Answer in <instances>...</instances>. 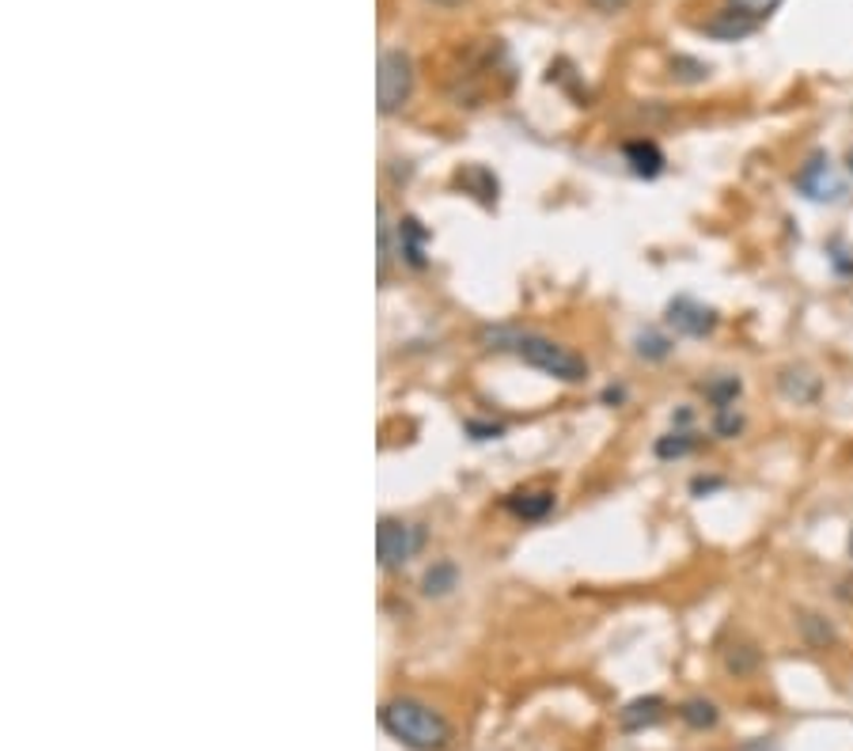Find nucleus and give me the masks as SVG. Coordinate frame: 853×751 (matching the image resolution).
Segmentation results:
<instances>
[{"label":"nucleus","mask_w":853,"mask_h":751,"mask_svg":"<svg viewBox=\"0 0 853 751\" xmlns=\"http://www.w3.org/2000/svg\"><path fill=\"white\" fill-rule=\"evenodd\" d=\"M622 156H626L629 171H634L637 179H657V175L664 171V152H660L657 141H629L626 149H622Z\"/></svg>","instance_id":"obj_9"},{"label":"nucleus","mask_w":853,"mask_h":751,"mask_svg":"<svg viewBox=\"0 0 853 751\" xmlns=\"http://www.w3.org/2000/svg\"><path fill=\"white\" fill-rule=\"evenodd\" d=\"M667 327L683 339H705V334L717 331V311L705 308L695 296H675L667 304Z\"/></svg>","instance_id":"obj_6"},{"label":"nucleus","mask_w":853,"mask_h":751,"mask_svg":"<svg viewBox=\"0 0 853 751\" xmlns=\"http://www.w3.org/2000/svg\"><path fill=\"white\" fill-rule=\"evenodd\" d=\"M425 240H429L425 228H421L413 217H403V225H398V247H403V258L413 266V270L425 266Z\"/></svg>","instance_id":"obj_10"},{"label":"nucleus","mask_w":853,"mask_h":751,"mask_svg":"<svg viewBox=\"0 0 853 751\" xmlns=\"http://www.w3.org/2000/svg\"><path fill=\"white\" fill-rule=\"evenodd\" d=\"M717 486H725V482H721V479H695V482H690V489H695V494H710V489H717Z\"/></svg>","instance_id":"obj_27"},{"label":"nucleus","mask_w":853,"mask_h":751,"mask_svg":"<svg viewBox=\"0 0 853 751\" xmlns=\"http://www.w3.org/2000/svg\"><path fill=\"white\" fill-rule=\"evenodd\" d=\"M591 8H599V12H622V8L629 4V0H588Z\"/></svg>","instance_id":"obj_26"},{"label":"nucleus","mask_w":853,"mask_h":751,"mask_svg":"<svg viewBox=\"0 0 853 751\" xmlns=\"http://www.w3.org/2000/svg\"><path fill=\"white\" fill-rule=\"evenodd\" d=\"M672 73L679 76V80H687V84H698V80H705V76H710V65H705V61H695V58H675L672 61Z\"/></svg>","instance_id":"obj_23"},{"label":"nucleus","mask_w":853,"mask_h":751,"mask_svg":"<svg viewBox=\"0 0 853 751\" xmlns=\"http://www.w3.org/2000/svg\"><path fill=\"white\" fill-rule=\"evenodd\" d=\"M441 4H456V0H441Z\"/></svg>","instance_id":"obj_30"},{"label":"nucleus","mask_w":853,"mask_h":751,"mask_svg":"<svg viewBox=\"0 0 853 751\" xmlns=\"http://www.w3.org/2000/svg\"><path fill=\"white\" fill-rule=\"evenodd\" d=\"M489 342H497L494 349H517V357L524 365H532V369L555 376V380H565V383H581L584 376H588V361H584L581 354H573V349L558 346L555 339H547V334H520V331H494L489 334Z\"/></svg>","instance_id":"obj_2"},{"label":"nucleus","mask_w":853,"mask_h":751,"mask_svg":"<svg viewBox=\"0 0 853 751\" xmlns=\"http://www.w3.org/2000/svg\"><path fill=\"white\" fill-rule=\"evenodd\" d=\"M425 543V532L418 524H406V520H380V532H375V555H380L383 570H403L413 555Z\"/></svg>","instance_id":"obj_4"},{"label":"nucleus","mask_w":853,"mask_h":751,"mask_svg":"<svg viewBox=\"0 0 853 751\" xmlns=\"http://www.w3.org/2000/svg\"><path fill=\"white\" fill-rule=\"evenodd\" d=\"M679 717L690 725V729H698V733L713 729V725L721 722L717 707H713L710 699H687V702H683V707H679Z\"/></svg>","instance_id":"obj_14"},{"label":"nucleus","mask_w":853,"mask_h":751,"mask_svg":"<svg viewBox=\"0 0 853 751\" xmlns=\"http://www.w3.org/2000/svg\"><path fill=\"white\" fill-rule=\"evenodd\" d=\"M850 555H853V532H850Z\"/></svg>","instance_id":"obj_29"},{"label":"nucleus","mask_w":853,"mask_h":751,"mask_svg":"<svg viewBox=\"0 0 853 751\" xmlns=\"http://www.w3.org/2000/svg\"><path fill=\"white\" fill-rule=\"evenodd\" d=\"M786 4V0H725V8H733V12H740L743 20H751V23H759L763 27L766 20H771L778 8Z\"/></svg>","instance_id":"obj_17"},{"label":"nucleus","mask_w":853,"mask_h":751,"mask_svg":"<svg viewBox=\"0 0 853 751\" xmlns=\"http://www.w3.org/2000/svg\"><path fill=\"white\" fill-rule=\"evenodd\" d=\"M695 448H698V436L687 433V429H675V433H667V436H660V441H657V456L660 459H683V456H690Z\"/></svg>","instance_id":"obj_16"},{"label":"nucleus","mask_w":853,"mask_h":751,"mask_svg":"<svg viewBox=\"0 0 853 751\" xmlns=\"http://www.w3.org/2000/svg\"><path fill=\"white\" fill-rule=\"evenodd\" d=\"M413 96V61L406 50H383L380 73H375V99L380 114H395L410 103Z\"/></svg>","instance_id":"obj_3"},{"label":"nucleus","mask_w":853,"mask_h":751,"mask_svg":"<svg viewBox=\"0 0 853 751\" xmlns=\"http://www.w3.org/2000/svg\"><path fill=\"white\" fill-rule=\"evenodd\" d=\"M664 710H667V702L660 699V695H645V699H634L626 710H622L619 725L626 733H641V729H649V725H657L660 717H664Z\"/></svg>","instance_id":"obj_8"},{"label":"nucleus","mask_w":853,"mask_h":751,"mask_svg":"<svg viewBox=\"0 0 853 751\" xmlns=\"http://www.w3.org/2000/svg\"><path fill=\"white\" fill-rule=\"evenodd\" d=\"M740 391H743L740 376H717V380L705 383V398L713 403V410H721V406H736Z\"/></svg>","instance_id":"obj_15"},{"label":"nucleus","mask_w":853,"mask_h":751,"mask_svg":"<svg viewBox=\"0 0 853 751\" xmlns=\"http://www.w3.org/2000/svg\"><path fill=\"white\" fill-rule=\"evenodd\" d=\"M505 505H509L520 520H543L550 509H555V494H550V489H543V494H512Z\"/></svg>","instance_id":"obj_12"},{"label":"nucleus","mask_w":853,"mask_h":751,"mask_svg":"<svg viewBox=\"0 0 853 751\" xmlns=\"http://www.w3.org/2000/svg\"><path fill=\"white\" fill-rule=\"evenodd\" d=\"M456 588V565L441 562L425 573V596H448Z\"/></svg>","instance_id":"obj_20"},{"label":"nucleus","mask_w":853,"mask_h":751,"mask_svg":"<svg viewBox=\"0 0 853 751\" xmlns=\"http://www.w3.org/2000/svg\"><path fill=\"white\" fill-rule=\"evenodd\" d=\"M793 187L801 198H809V202H842V194H846V187H842L839 171H835L831 156L827 152H812L809 160H804V167L793 175Z\"/></svg>","instance_id":"obj_5"},{"label":"nucleus","mask_w":853,"mask_h":751,"mask_svg":"<svg viewBox=\"0 0 853 751\" xmlns=\"http://www.w3.org/2000/svg\"><path fill=\"white\" fill-rule=\"evenodd\" d=\"M736 751H781V748L774 744L771 737H755V740H743V744L736 748Z\"/></svg>","instance_id":"obj_25"},{"label":"nucleus","mask_w":853,"mask_h":751,"mask_svg":"<svg viewBox=\"0 0 853 751\" xmlns=\"http://www.w3.org/2000/svg\"><path fill=\"white\" fill-rule=\"evenodd\" d=\"M778 383H781V391H786V398H797V403H812V398L819 395V380L804 369H786Z\"/></svg>","instance_id":"obj_13"},{"label":"nucleus","mask_w":853,"mask_h":751,"mask_svg":"<svg viewBox=\"0 0 853 751\" xmlns=\"http://www.w3.org/2000/svg\"><path fill=\"white\" fill-rule=\"evenodd\" d=\"M702 30L710 38H717V42H740V38L755 35L759 23L743 20L740 12H733V8H721V12H713V20L702 23Z\"/></svg>","instance_id":"obj_7"},{"label":"nucleus","mask_w":853,"mask_h":751,"mask_svg":"<svg viewBox=\"0 0 853 751\" xmlns=\"http://www.w3.org/2000/svg\"><path fill=\"white\" fill-rule=\"evenodd\" d=\"M713 433L717 436H740L743 433V413H736V406H721L713 413Z\"/></svg>","instance_id":"obj_22"},{"label":"nucleus","mask_w":853,"mask_h":751,"mask_svg":"<svg viewBox=\"0 0 853 751\" xmlns=\"http://www.w3.org/2000/svg\"><path fill=\"white\" fill-rule=\"evenodd\" d=\"M846 171H850V179H853V144H850V152H846Z\"/></svg>","instance_id":"obj_28"},{"label":"nucleus","mask_w":853,"mask_h":751,"mask_svg":"<svg viewBox=\"0 0 853 751\" xmlns=\"http://www.w3.org/2000/svg\"><path fill=\"white\" fill-rule=\"evenodd\" d=\"M459 187H471L482 202H497V179L486 171V167H467V171H459Z\"/></svg>","instance_id":"obj_18"},{"label":"nucleus","mask_w":853,"mask_h":751,"mask_svg":"<svg viewBox=\"0 0 853 751\" xmlns=\"http://www.w3.org/2000/svg\"><path fill=\"white\" fill-rule=\"evenodd\" d=\"M827 255H831V263H835V270H839V273H846V278H850V273H853V251H842V247H831V251H827Z\"/></svg>","instance_id":"obj_24"},{"label":"nucleus","mask_w":853,"mask_h":751,"mask_svg":"<svg viewBox=\"0 0 853 751\" xmlns=\"http://www.w3.org/2000/svg\"><path fill=\"white\" fill-rule=\"evenodd\" d=\"M380 725L398 740V744L413 751H441L451 740V725L444 722V714H436L433 707L418 699H391L380 710Z\"/></svg>","instance_id":"obj_1"},{"label":"nucleus","mask_w":853,"mask_h":751,"mask_svg":"<svg viewBox=\"0 0 853 751\" xmlns=\"http://www.w3.org/2000/svg\"><path fill=\"white\" fill-rule=\"evenodd\" d=\"M675 342L667 339V334L660 331H641L637 334V357H645V361H664L667 354H672Z\"/></svg>","instance_id":"obj_19"},{"label":"nucleus","mask_w":853,"mask_h":751,"mask_svg":"<svg viewBox=\"0 0 853 751\" xmlns=\"http://www.w3.org/2000/svg\"><path fill=\"white\" fill-rule=\"evenodd\" d=\"M725 669L733 672V676H748V672L759 669V653L751 646H733L725 649Z\"/></svg>","instance_id":"obj_21"},{"label":"nucleus","mask_w":853,"mask_h":751,"mask_svg":"<svg viewBox=\"0 0 853 751\" xmlns=\"http://www.w3.org/2000/svg\"><path fill=\"white\" fill-rule=\"evenodd\" d=\"M801 634H804V641H809L812 649H835V646H839V631H835V623H827L819 611H804V615H801Z\"/></svg>","instance_id":"obj_11"}]
</instances>
